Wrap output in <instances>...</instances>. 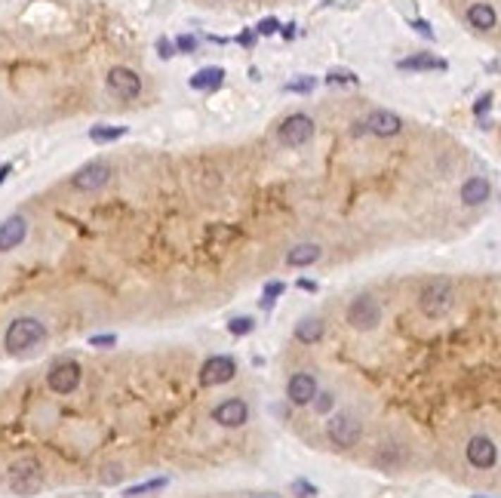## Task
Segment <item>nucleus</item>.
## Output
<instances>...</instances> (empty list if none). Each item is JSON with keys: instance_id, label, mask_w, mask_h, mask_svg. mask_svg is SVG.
Masks as SVG:
<instances>
[{"instance_id": "24", "label": "nucleus", "mask_w": 501, "mask_h": 498, "mask_svg": "<svg viewBox=\"0 0 501 498\" xmlns=\"http://www.w3.org/2000/svg\"><path fill=\"white\" fill-rule=\"evenodd\" d=\"M314 87H317V77H311V74H299L295 80L283 83V92H299V96H308V92H314Z\"/></svg>"}, {"instance_id": "3", "label": "nucleus", "mask_w": 501, "mask_h": 498, "mask_svg": "<svg viewBox=\"0 0 501 498\" xmlns=\"http://www.w3.org/2000/svg\"><path fill=\"white\" fill-rule=\"evenodd\" d=\"M44 486V464L31 455L10 464V489L16 495H34Z\"/></svg>"}, {"instance_id": "22", "label": "nucleus", "mask_w": 501, "mask_h": 498, "mask_svg": "<svg viewBox=\"0 0 501 498\" xmlns=\"http://www.w3.org/2000/svg\"><path fill=\"white\" fill-rule=\"evenodd\" d=\"M126 126H92L89 130V142H96V145H111V142L123 139L126 136Z\"/></svg>"}, {"instance_id": "6", "label": "nucleus", "mask_w": 501, "mask_h": 498, "mask_svg": "<svg viewBox=\"0 0 501 498\" xmlns=\"http://www.w3.org/2000/svg\"><path fill=\"white\" fill-rule=\"evenodd\" d=\"M80 378H83L80 363L58 360V363H53V369L47 373V385H49V391H56V394H74L80 387Z\"/></svg>"}, {"instance_id": "26", "label": "nucleus", "mask_w": 501, "mask_h": 498, "mask_svg": "<svg viewBox=\"0 0 501 498\" xmlns=\"http://www.w3.org/2000/svg\"><path fill=\"white\" fill-rule=\"evenodd\" d=\"M252 329H256V320L252 317H234L231 323H228V332H231L234 339H243V335H249Z\"/></svg>"}, {"instance_id": "16", "label": "nucleus", "mask_w": 501, "mask_h": 498, "mask_svg": "<svg viewBox=\"0 0 501 498\" xmlns=\"http://www.w3.org/2000/svg\"><path fill=\"white\" fill-rule=\"evenodd\" d=\"M489 194H492L489 179H483V175H471V179L462 185V204L464 206H483L489 200Z\"/></svg>"}, {"instance_id": "4", "label": "nucleus", "mask_w": 501, "mask_h": 498, "mask_svg": "<svg viewBox=\"0 0 501 498\" xmlns=\"http://www.w3.org/2000/svg\"><path fill=\"white\" fill-rule=\"evenodd\" d=\"M326 437L333 440V446H338V449H351V446L360 443L363 425L354 412H335V416L326 421Z\"/></svg>"}, {"instance_id": "7", "label": "nucleus", "mask_w": 501, "mask_h": 498, "mask_svg": "<svg viewBox=\"0 0 501 498\" xmlns=\"http://www.w3.org/2000/svg\"><path fill=\"white\" fill-rule=\"evenodd\" d=\"M108 182H111V166H108L105 160H89L87 166H80V170L71 175V185L83 194H96L105 188Z\"/></svg>"}, {"instance_id": "18", "label": "nucleus", "mask_w": 501, "mask_h": 498, "mask_svg": "<svg viewBox=\"0 0 501 498\" xmlns=\"http://www.w3.org/2000/svg\"><path fill=\"white\" fill-rule=\"evenodd\" d=\"M225 83V68L222 65H209V68H200L191 77V89L197 92H216Z\"/></svg>"}, {"instance_id": "17", "label": "nucleus", "mask_w": 501, "mask_h": 498, "mask_svg": "<svg viewBox=\"0 0 501 498\" xmlns=\"http://www.w3.org/2000/svg\"><path fill=\"white\" fill-rule=\"evenodd\" d=\"M397 68H400V71H446L449 62H446V58L431 56V53H419V56L400 58V62H397Z\"/></svg>"}, {"instance_id": "39", "label": "nucleus", "mask_w": 501, "mask_h": 498, "mask_svg": "<svg viewBox=\"0 0 501 498\" xmlns=\"http://www.w3.org/2000/svg\"><path fill=\"white\" fill-rule=\"evenodd\" d=\"M10 173H13V163H4V166H0V185L10 179Z\"/></svg>"}, {"instance_id": "1", "label": "nucleus", "mask_w": 501, "mask_h": 498, "mask_svg": "<svg viewBox=\"0 0 501 498\" xmlns=\"http://www.w3.org/2000/svg\"><path fill=\"white\" fill-rule=\"evenodd\" d=\"M47 342V326L37 317H16L4 332V348L10 354H28Z\"/></svg>"}, {"instance_id": "19", "label": "nucleus", "mask_w": 501, "mask_h": 498, "mask_svg": "<svg viewBox=\"0 0 501 498\" xmlns=\"http://www.w3.org/2000/svg\"><path fill=\"white\" fill-rule=\"evenodd\" d=\"M468 22H471V28H477V31H492L498 22V13L492 4H483L480 0V4L468 6Z\"/></svg>"}, {"instance_id": "20", "label": "nucleus", "mask_w": 501, "mask_h": 498, "mask_svg": "<svg viewBox=\"0 0 501 498\" xmlns=\"http://www.w3.org/2000/svg\"><path fill=\"white\" fill-rule=\"evenodd\" d=\"M323 256V249L317 247V243H299V247H292L286 252V265L290 268H311L314 261H320Z\"/></svg>"}, {"instance_id": "33", "label": "nucleus", "mask_w": 501, "mask_h": 498, "mask_svg": "<svg viewBox=\"0 0 501 498\" xmlns=\"http://www.w3.org/2000/svg\"><path fill=\"white\" fill-rule=\"evenodd\" d=\"M157 56L160 58H173L175 56V44L169 37H157Z\"/></svg>"}, {"instance_id": "12", "label": "nucleus", "mask_w": 501, "mask_h": 498, "mask_svg": "<svg viewBox=\"0 0 501 498\" xmlns=\"http://www.w3.org/2000/svg\"><path fill=\"white\" fill-rule=\"evenodd\" d=\"M464 455H468V464H474L477 471H489V468H495V461H498V446L489 440V437H471L468 446H464Z\"/></svg>"}, {"instance_id": "30", "label": "nucleus", "mask_w": 501, "mask_h": 498, "mask_svg": "<svg viewBox=\"0 0 501 498\" xmlns=\"http://www.w3.org/2000/svg\"><path fill=\"white\" fill-rule=\"evenodd\" d=\"M173 44H175V53H185V56L197 53V37H194V35H178Z\"/></svg>"}, {"instance_id": "31", "label": "nucleus", "mask_w": 501, "mask_h": 498, "mask_svg": "<svg viewBox=\"0 0 501 498\" xmlns=\"http://www.w3.org/2000/svg\"><path fill=\"white\" fill-rule=\"evenodd\" d=\"M277 31H280V19H274V15H268V19H261L256 25V35H261V37H271V35H277Z\"/></svg>"}, {"instance_id": "2", "label": "nucleus", "mask_w": 501, "mask_h": 498, "mask_svg": "<svg viewBox=\"0 0 501 498\" xmlns=\"http://www.w3.org/2000/svg\"><path fill=\"white\" fill-rule=\"evenodd\" d=\"M452 305H455V286H452V280H446V277H434V280H428V283L421 286L419 308H421L424 317L440 320V317H446L449 311H452Z\"/></svg>"}, {"instance_id": "9", "label": "nucleus", "mask_w": 501, "mask_h": 498, "mask_svg": "<svg viewBox=\"0 0 501 498\" xmlns=\"http://www.w3.org/2000/svg\"><path fill=\"white\" fill-rule=\"evenodd\" d=\"M234 375H237V360L228 357V354H212V357L200 366V385L203 387L228 385Z\"/></svg>"}, {"instance_id": "34", "label": "nucleus", "mask_w": 501, "mask_h": 498, "mask_svg": "<svg viewBox=\"0 0 501 498\" xmlns=\"http://www.w3.org/2000/svg\"><path fill=\"white\" fill-rule=\"evenodd\" d=\"M489 108H492V92H483V96L477 99V105H474V114L483 117V114L489 111Z\"/></svg>"}, {"instance_id": "27", "label": "nucleus", "mask_w": 501, "mask_h": 498, "mask_svg": "<svg viewBox=\"0 0 501 498\" xmlns=\"http://www.w3.org/2000/svg\"><path fill=\"white\" fill-rule=\"evenodd\" d=\"M290 489H292V495H295V498H317V495H320V489L314 486L311 480H304V477L292 480V486H290Z\"/></svg>"}, {"instance_id": "29", "label": "nucleus", "mask_w": 501, "mask_h": 498, "mask_svg": "<svg viewBox=\"0 0 501 498\" xmlns=\"http://www.w3.org/2000/svg\"><path fill=\"white\" fill-rule=\"evenodd\" d=\"M311 406L317 409L320 416H326V412L335 406V394H329V391H317V397H314V403H311Z\"/></svg>"}, {"instance_id": "36", "label": "nucleus", "mask_w": 501, "mask_h": 498, "mask_svg": "<svg viewBox=\"0 0 501 498\" xmlns=\"http://www.w3.org/2000/svg\"><path fill=\"white\" fill-rule=\"evenodd\" d=\"M237 44H240V46H252V44H256V31H243V35L237 37Z\"/></svg>"}, {"instance_id": "35", "label": "nucleus", "mask_w": 501, "mask_h": 498, "mask_svg": "<svg viewBox=\"0 0 501 498\" xmlns=\"http://www.w3.org/2000/svg\"><path fill=\"white\" fill-rule=\"evenodd\" d=\"M409 25H412V28H415V31H419V35H421V37H428V40H434V28H431V25H428V22H424V19H412Z\"/></svg>"}, {"instance_id": "13", "label": "nucleus", "mask_w": 501, "mask_h": 498, "mask_svg": "<svg viewBox=\"0 0 501 498\" xmlns=\"http://www.w3.org/2000/svg\"><path fill=\"white\" fill-rule=\"evenodd\" d=\"M286 397H290L292 406H311L314 397H317V378L311 373H295L286 382Z\"/></svg>"}, {"instance_id": "5", "label": "nucleus", "mask_w": 501, "mask_h": 498, "mask_svg": "<svg viewBox=\"0 0 501 498\" xmlns=\"http://www.w3.org/2000/svg\"><path fill=\"white\" fill-rule=\"evenodd\" d=\"M347 323L357 332H372L381 323V305L372 295H357V299L347 305Z\"/></svg>"}, {"instance_id": "8", "label": "nucleus", "mask_w": 501, "mask_h": 498, "mask_svg": "<svg viewBox=\"0 0 501 498\" xmlns=\"http://www.w3.org/2000/svg\"><path fill=\"white\" fill-rule=\"evenodd\" d=\"M105 87H108V92H111V96L123 99V102H132V99H139V92H142V77H139V74H135L132 68H123V65H117V68L108 71Z\"/></svg>"}, {"instance_id": "25", "label": "nucleus", "mask_w": 501, "mask_h": 498, "mask_svg": "<svg viewBox=\"0 0 501 498\" xmlns=\"http://www.w3.org/2000/svg\"><path fill=\"white\" fill-rule=\"evenodd\" d=\"M283 292H286V283H280V280L265 283V290H261V308L271 311V308H274V301H277Z\"/></svg>"}, {"instance_id": "23", "label": "nucleus", "mask_w": 501, "mask_h": 498, "mask_svg": "<svg viewBox=\"0 0 501 498\" xmlns=\"http://www.w3.org/2000/svg\"><path fill=\"white\" fill-rule=\"evenodd\" d=\"M166 483H169L166 477L145 480V483H135L130 489H123V498H139V495H148V492H160V489H166Z\"/></svg>"}, {"instance_id": "38", "label": "nucleus", "mask_w": 501, "mask_h": 498, "mask_svg": "<svg viewBox=\"0 0 501 498\" xmlns=\"http://www.w3.org/2000/svg\"><path fill=\"white\" fill-rule=\"evenodd\" d=\"M280 35H283L286 40H292L295 37V25H280Z\"/></svg>"}, {"instance_id": "28", "label": "nucleus", "mask_w": 501, "mask_h": 498, "mask_svg": "<svg viewBox=\"0 0 501 498\" xmlns=\"http://www.w3.org/2000/svg\"><path fill=\"white\" fill-rule=\"evenodd\" d=\"M326 83H347V87H354V83H360V77L347 68H333L326 74Z\"/></svg>"}, {"instance_id": "21", "label": "nucleus", "mask_w": 501, "mask_h": 498, "mask_svg": "<svg viewBox=\"0 0 501 498\" xmlns=\"http://www.w3.org/2000/svg\"><path fill=\"white\" fill-rule=\"evenodd\" d=\"M323 332H326V326L320 317H302L295 323V342H302V344H317L323 339Z\"/></svg>"}, {"instance_id": "10", "label": "nucleus", "mask_w": 501, "mask_h": 498, "mask_svg": "<svg viewBox=\"0 0 501 498\" xmlns=\"http://www.w3.org/2000/svg\"><path fill=\"white\" fill-rule=\"evenodd\" d=\"M277 136L286 148H302V145H308L311 136H314V120L308 114H290L283 123H280Z\"/></svg>"}, {"instance_id": "11", "label": "nucleus", "mask_w": 501, "mask_h": 498, "mask_svg": "<svg viewBox=\"0 0 501 498\" xmlns=\"http://www.w3.org/2000/svg\"><path fill=\"white\" fill-rule=\"evenodd\" d=\"M212 421H218L222 428H243L249 421V403L240 397H228L212 409Z\"/></svg>"}, {"instance_id": "32", "label": "nucleus", "mask_w": 501, "mask_h": 498, "mask_svg": "<svg viewBox=\"0 0 501 498\" xmlns=\"http://www.w3.org/2000/svg\"><path fill=\"white\" fill-rule=\"evenodd\" d=\"M117 344V335L114 332H105V335H89V348H114Z\"/></svg>"}, {"instance_id": "37", "label": "nucleus", "mask_w": 501, "mask_h": 498, "mask_svg": "<svg viewBox=\"0 0 501 498\" xmlns=\"http://www.w3.org/2000/svg\"><path fill=\"white\" fill-rule=\"evenodd\" d=\"M299 290H304V292H317L320 286L314 283V280H304V277H302V280H299Z\"/></svg>"}, {"instance_id": "15", "label": "nucleus", "mask_w": 501, "mask_h": 498, "mask_svg": "<svg viewBox=\"0 0 501 498\" xmlns=\"http://www.w3.org/2000/svg\"><path fill=\"white\" fill-rule=\"evenodd\" d=\"M363 130L372 132V136H378V139H390L403 130V120L394 111H372L366 117V123H363Z\"/></svg>"}, {"instance_id": "14", "label": "nucleus", "mask_w": 501, "mask_h": 498, "mask_svg": "<svg viewBox=\"0 0 501 498\" xmlns=\"http://www.w3.org/2000/svg\"><path fill=\"white\" fill-rule=\"evenodd\" d=\"M28 237V218L25 216H10L0 222V252H13L16 247H22Z\"/></svg>"}]
</instances>
